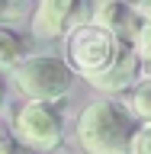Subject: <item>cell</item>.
Returning <instances> with one entry per match:
<instances>
[{
    "label": "cell",
    "mask_w": 151,
    "mask_h": 154,
    "mask_svg": "<svg viewBox=\"0 0 151 154\" xmlns=\"http://www.w3.org/2000/svg\"><path fill=\"white\" fill-rule=\"evenodd\" d=\"M129 109L142 119H151V77L142 84L132 87V96H129Z\"/></svg>",
    "instance_id": "9c48e42d"
},
{
    "label": "cell",
    "mask_w": 151,
    "mask_h": 154,
    "mask_svg": "<svg viewBox=\"0 0 151 154\" xmlns=\"http://www.w3.org/2000/svg\"><path fill=\"white\" fill-rule=\"evenodd\" d=\"M10 3H13V7H16V10H19V7H23V3H26V0H10Z\"/></svg>",
    "instance_id": "e0dca14e"
},
{
    "label": "cell",
    "mask_w": 151,
    "mask_h": 154,
    "mask_svg": "<svg viewBox=\"0 0 151 154\" xmlns=\"http://www.w3.org/2000/svg\"><path fill=\"white\" fill-rule=\"evenodd\" d=\"M16 13V7L10 3V0H0V19H7V16H13Z\"/></svg>",
    "instance_id": "4fadbf2b"
},
{
    "label": "cell",
    "mask_w": 151,
    "mask_h": 154,
    "mask_svg": "<svg viewBox=\"0 0 151 154\" xmlns=\"http://www.w3.org/2000/svg\"><path fill=\"white\" fill-rule=\"evenodd\" d=\"M93 19L103 23L106 29H113L122 42H138V35H142V29H145L138 7H132L129 0H103V3L96 7Z\"/></svg>",
    "instance_id": "8992f818"
},
{
    "label": "cell",
    "mask_w": 151,
    "mask_h": 154,
    "mask_svg": "<svg viewBox=\"0 0 151 154\" xmlns=\"http://www.w3.org/2000/svg\"><path fill=\"white\" fill-rule=\"evenodd\" d=\"M142 13H145V19H148V23H151V3H148V7L142 10Z\"/></svg>",
    "instance_id": "2e32d148"
},
{
    "label": "cell",
    "mask_w": 151,
    "mask_h": 154,
    "mask_svg": "<svg viewBox=\"0 0 151 154\" xmlns=\"http://www.w3.org/2000/svg\"><path fill=\"white\" fill-rule=\"evenodd\" d=\"M142 55H138V48H135V42H125L122 45V55H119V61H116L109 71H103V74L90 77V84L96 87V90H106V93H119V90H129V87H135V77L142 74Z\"/></svg>",
    "instance_id": "52a82bcc"
},
{
    "label": "cell",
    "mask_w": 151,
    "mask_h": 154,
    "mask_svg": "<svg viewBox=\"0 0 151 154\" xmlns=\"http://www.w3.org/2000/svg\"><path fill=\"white\" fill-rule=\"evenodd\" d=\"M77 71L68 58L58 55H26L13 67V84L26 100H45V103H61L74 90Z\"/></svg>",
    "instance_id": "3957f363"
},
{
    "label": "cell",
    "mask_w": 151,
    "mask_h": 154,
    "mask_svg": "<svg viewBox=\"0 0 151 154\" xmlns=\"http://www.w3.org/2000/svg\"><path fill=\"white\" fill-rule=\"evenodd\" d=\"M3 106H7V84H3V74H0V112H3Z\"/></svg>",
    "instance_id": "5bb4252c"
},
{
    "label": "cell",
    "mask_w": 151,
    "mask_h": 154,
    "mask_svg": "<svg viewBox=\"0 0 151 154\" xmlns=\"http://www.w3.org/2000/svg\"><path fill=\"white\" fill-rule=\"evenodd\" d=\"M87 0H36L32 16H29V29L36 38H64L74 26L84 23Z\"/></svg>",
    "instance_id": "5b68a950"
},
{
    "label": "cell",
    "mask_w": 151,
    "mask_h": 154,
    "mask_svg": "<svg viewBox=\"0 0 151 154\" xmlns=\"http://www.w3.org/2000/svg\"><path fill=\"white\" fill-rule=\"evenodd\" d=\"M26 58V42L10 26H0V71H13Z\"/></svg>",
    "instance_id": "ba28073f"
},
{
    "label": "cell",
    "mask_w": 151,
    "mask_h": 154,
    "mask_svg": "<svg viewBox=\"0 0 151 154\" xmlns=\"http://www.w3.org/2000/svg\"><path fill=\"white\" fill-rule=\"evenodd\" d=\"M135 48H138V55H142V67L148 71V77H151V23L142 29V35H138Z\"/></svg>",
    "instance_id": "7c38bea8"
},
{
    "label": "cell",
    "mask_w": 151,
    "mask_h": 154,
    "mask_svg": "<svg viewBox=\"0 0 151 154\" xmlns=\"http://www.w3.org/2000/svg\"><path fill=\"white\" fill-rule=\"evenodd\" d=\"M135 112L119 100H93L77 116V144L84 154H132Z\"/></svg>",
    "instance_id": "6da1fadb"
},
{
    "label": "cell",
    "mask_w": 151,
    "mask_h": 154,
    "mask_svg": "<svg viewBox=\"0 0 151 154\" xmlns=\"http://www.w3.org/2000/svg\"><path fill=\"white\" fill-rule=\"evenodd\" d=\"M129 3H132V7H138V10H145V7L151 3V0H129Z\"/></svg>",
    "instance_id": "9a60e30c"
},
{
    "label": "cell",
    "mask_w": 151,
    "mask_h": 154,
    "mask_svg": "<svg viewBox=\"0 0 151 154\" xmlns=\"http://www.w3.org/2000/svg\"><path fill=\"white\" fill-rule=\"evenodd\" d=\"M0 154H36V151H32V148H26V144L16 138L13 125L0 122Z\"/></svg>",
    "instance_id": "30bf717a"
},
{
    "label": "cell",
    "mask_w": 151,
    "mask_h": 154,
    "mask_svg": "<svg viewBox=\"0 0 151 154\" xmlns=\"http://www.w3.org/2000/svg\"><path fill=\"white\" fill-rule=\"evenodd\" d=\"M132 154H151V119H145V122L135 128V138H132Z\"/></svg>",
    "instance_id": "8fae6325"
},
{
    "label": "cell",
    "mask_w": 151,
    "mask_h": 154,
    "mask_svg": "<svg viewBox=\"0 0 151 154\" xmlns=\"http://www.w3.org/2000/svg\"><path fill=\"white\" fill-rule=\"evenodd\" d=\"M13 132L36 154H52L64 141L61 112L55 109V103H45V100H26L19 106L13 116Z\"/></svg>",
    "instance_id": "277c9868"
},
{
    "label": "cell",
    "mask_w": 151,
    "mask_h": 154,
    "mask_svg": "<svg viewBox=\"0 0 151 154\" xmlns=\"http://www.w3.org/2000/svg\"><path fill=\"white\" fill-rule=\"evenodd\" d=\"M122 45H125V42L116 35L113 29H106L103 23L93 19V23L74 26L64 35V58L71 61V67H74L80 77L90 80V77L109 71V67L119 61Z\"/></svg>",
    "instance_id": "7a4b0ae2"
}]
</instances>
